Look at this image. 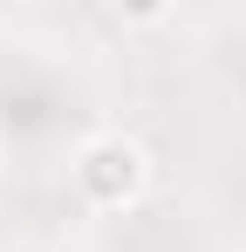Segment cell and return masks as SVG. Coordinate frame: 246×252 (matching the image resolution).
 Here are the masks:
<instances>
[{"label": "cell", "mask_w": 246, "mask_h": 252, "mask_svg": "<svg viewBox=\"0 0 246 252\" xmlns=\"http://www.w3.org/2000/svg\"><path fill=\"white\" fill-rule=\"evenodd\" d=\"M76 191L96 211H130L144 191H151V157H144V143L123 136V129L89 136L76 150Z\"/></svg>", "instance_id": "cell-1"}]
</instances>
